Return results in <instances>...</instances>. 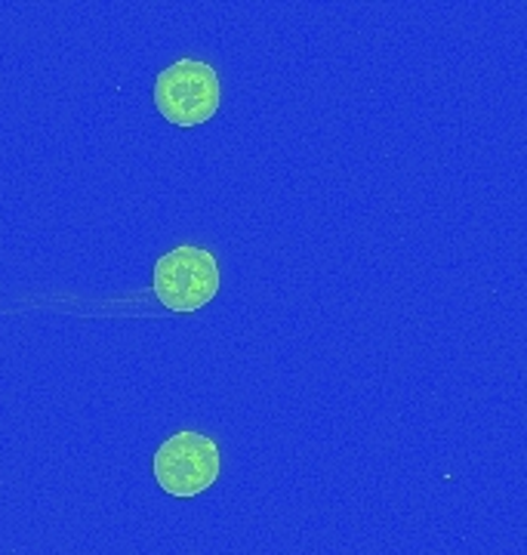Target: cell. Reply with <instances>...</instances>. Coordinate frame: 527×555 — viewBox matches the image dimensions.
<instances>
[{
    "mask_svg": "<svg viewBox=\"0 0 527 555\" xmlns=\"http://www.w3.org/2000/svg\"><path fill=\"white\" fill-rule=\"evenodd\" d=\"M219 262L197 244H179L155 262L152 291L170 312H197L219 294Z\"/></svg>",
    "mask_w": 527,
    "mask_h": 555,
    "instance_id": "cell-1",
    "label": "cell"
},
{
    "mask_svg": "<svg viewBox=\"0 0 527 555\" xmlns=\"http://www.w3.org/2000/svg\"><path fill=\"white\" fill-rule=\"evenodd\" d=\"M152 469H155V481L164 494L192 500V496L214 488L216 478L222 473V454L210 436L182 429L157 448Z\"/></svg>",
    "mask_w": 527,
    "mask_h": 555,
    "instance_id": "cell-2",
    "label": "cell"
},
{
    "mask_svg": "<svg viewBox=\"0 0 527 555\" xmlns=\"http://www.w3.org/2000/svg\"><path fill=\"white\" fill-rule=\"evenodd\" d=\"M155 105L176 127L207 124L222 105V83L210 62L179 60L155 80Z\"/></svg>",
    "mask_w": 527,
    "mask_h": 555,
    "instance_id": "cell-3",
    "label": "cell"
}]
</instances>
